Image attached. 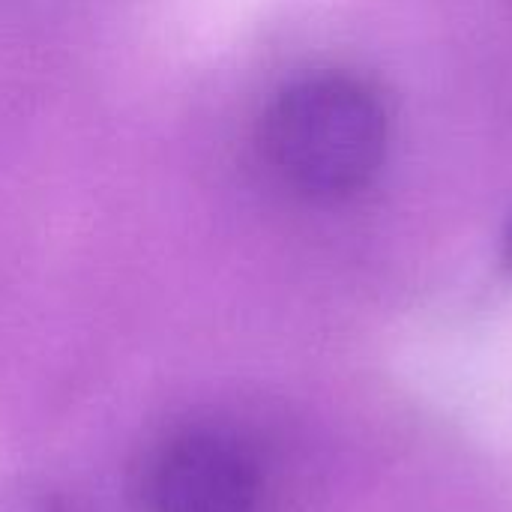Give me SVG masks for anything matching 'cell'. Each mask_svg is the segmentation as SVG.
<instances>
[{
    "label": "cell",
    "mask_w": 512,
    "mask_h": 512,
    "mask_svg": "<svg viewBox=\"0 0 512 512\" xmlns=\"http://www.w3.org/2000/svg\"><path fill=\"white\" fill-rule=\"evenodd\" d=\"M261 144L273 174L312 201L363 192L387 162L390 114L357 75L312 72L276 93Z\"/></svg>",
    "instance_id": "cell-1"
},
{
    "label": "cell",
    "mask_w": 512,
    "mask_h": 512,
    "mask_svg": "<svg viewBox=\"0 0 512 512\" xmlns=\"http://www.w3.org/2000/svg\"><path fill=\"white\" fill-rule=\"evenodd\" d=\"M0 512H93V507L60 486L18 483L0 489Z\"/></svg>",
    "instance_id": "cell-3"
},
{
    "label": "cell",
    "mask_w": 512,
    "mask_h": 512,
    "mask_svg": "<svg viewBox=\"0 0 512 512\" xmlns=\"http://www.w3.org/2000/svg\"><path fill=\"white\" fill-rule=\"evenodd\" d=\"M501 258H504L507 273H512V216H510V222H507V231H504V249H501Z\"/></svg>",
    "instance_id": "cell-4"
},
{
    "label": "cell",
    "mask_w": 512,
    "mask_h": 512,
    "mask_svg": "<svg viewBox=\"0 0 512 512\" xmlns=\"http://www.w3.org/2000/svg\"><path fill=\"white\" fill-rule=\"evenodd\" d=\"M150 512H264L267 480L258 456L228 432H186L147 471Z\"/></svg>",
    "instance_id": "cell-2"
}]
</instances>
